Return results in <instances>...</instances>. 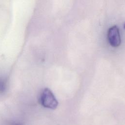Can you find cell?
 <instances>
[{
  "label": "cell",
  "mask_w": 125,
  "mask_h": 125,
  "mask_svg": "<svg viewBox=\"0 0 125 125\" xmlns=\"http://www.w3.org/2000/svg\"><path fill=\"white\" fill-rule=\"evenodd\" d=\"M124 28L125 29V24H124Z\"/></svg>",
  "instance_id": "5"
},
{
  "label": "cell",
  "mask_w": 125,
  "mask_h": 125,
  "mask_svg": "<svg viewBox=\"0 0 125 125\" xmlns=\"http://www.w3.org/2000/svg\"><path fill=\"white\" fill-rule=\"evenodd\" d=\"M7 86V80L3 76L0 77V94L3 93L6 90Z\"/></svg>",
  "instance_id": "3"
},
{
  "label": "cell",
  "mask_w": 125,
  "mask_h": 125,
  "mask_svg": "<svg viewBox=\"0 0 125 125\" xmlns=\"http://www.w3.org/2000/svg\"><path fill=\"white\" fill-rule=\"evenodd\" d=\"M8 125H22L21 123L20 122H11L10 123H8Z\"/></svg>",
  "instance_id": "4"
},
{
  "label": "cell",
  "mask_w": 125,
  "mask_h": 125,
  "mask_svg": "<svg viewBox=\"0 0 125 125\" xmlns=\"http://www.w3.org/2000/svg\"><path fill=\"white\" fill-rule=\"evenodd\" d=\"M107 38L110 44L113 47L119 46L121 42L119 30L116 26L110 27L107 32Z\"/></svg>",
  "instance_id": "2"
},
{
  "label": "cell",
  "mask_w": 125,
  "mask_h": 125,
  "mask_svg": "<svg viewBox=\"0 0 125 125\" xmlns=\"http://www.w3.org/2000/svg\"><path fill=\"white\" fill-rule=\"evenodd\" d=\"M40 104L44 107L55 109L58 105V102L51 90L45 88L42 92L39 98Z\"/></svg>",
  "instance_id": "1"
}]
</instances>
